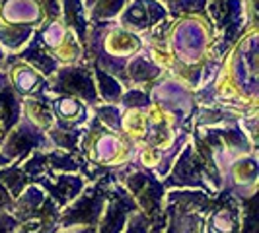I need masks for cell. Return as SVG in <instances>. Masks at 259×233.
I'll return each instance as SVG.
<instances>
[{
    "label": "cell",
    "mask_w": 259,
    "mask_h": 233,
    "mask_svg": "<svg viewBox=\"0 0 259 233\" xmlns=\"http://www.w3.org/2000/svg\"><path fill=\"white\" fill-rule=\"evenodd\" d=\"M121 185L135 198L139 210L148 218V221H156L164 216V196L166 187L162 179H158L150 169L139 165V161L123 175Z\"/></svg>",
    "instance_id": "cell-9"
},
{
    "label": "cell",
    "mask_w": 259,
    "mask_h": 233,
    "mask_svg": "<svg viewBox=\"0 0 259 233\" xmlns=\"http://www.w3.org/2000/svg\"><path fill=\"white\" fill-rule=\"evenodd\" d=\"M160 2H164V4H166V2H169V0H160Z\"/></svg>",
    "instance_id": "cell-41"
},
{
    "label": "cell",
    "mask_w": 259,
    "mask_h": 233,
    "mask_svg": "<svg viewBox=\"0 0 259 233\" xmlns=\"http://www.w3.org/2000/svg\"><path fill=\"white\" fill-rule=\"evenodd\" d=\"M242 227V200L224 191L212 198V208L205 216L203 233H240Z\"/></svg>",
    "instance_id": "cell-18"
},
{
    "label": "cell",
    "mask_w": 259,
    "mask_h": 233,
    "mask_svg": "<svg viewBox=\"0 0 259 233\" xmlns=\"http://www.w3.org/2000/svg\"><path fill=\"white\" fill-rule=\"evenodd\" d=\"M51 93H41L35 97L22 99V115L27 116L33 125H37L43 132L55 127V119L51 111Z\"/></svg>",
    "instance_id": "cell-26"
},
{
    "label": "cell",
    "mask_w": 259,
    "mask_h": 233,
    "mask_svg": "<svg viewBox=\"0 0 259 233\" xmlns=\"http://www.w3.org/2000/svg\"><path fill=\"white\" fill-rule=\"evenodd\" d=\"M164 76V68L156 63L154 59L148 54L146 45L144 51L135 54L127 63L125 76H123V88H150L158 78Z\"/></svg>",
    "instance_id": "cell-22"
},
{
    "label": "cell",
    "mask_w": 259,
    "mask_h": 233,
    "mask_svg": "<svg viewBox=\"0 0 259 233\" xmlns=\"http://www.w3.org/2000/svg\"><path fill=\"white\" fill-rule=\"evenodd\" d=\"M141 146L123 132H113L92 115L80 140V154L88 163V183L104 177L111 171L125 175L139 157ZM123 179V177H121Z\"/></svg>",
    "instance_id": "cell-1"
},
{
    "label": "cell",
    "mask_w": 259,
    "mask_h": 233,
    "mask_svg": "<svg viewBox=\"0 0 259 233\" xmlns=\"http://www.w3.org/2000/svg\"><path fill=\"white\" fill-rule=\"evenodd\" d=\"M180 130L174 129V123L164 111H160L156 105H152L146 113V123H144V132L139 146L148 148V150H164L174 142L176 134Z\"/></svg>",
    "instance_id": "cell-21"
},
{
    "label": "cell",
    "mask_w": 259,
    "mask_h": 233,
    "mask_svg": "<svg viewBox=\"0 0 259 233\" xmlns=\"http://www.w3.org/2000/svg\"><path fill=\"white\" fill-rule=\"evenodd\" d=\"M0 183L8 189L12 198H16L29 185V177L26 175V171L22 169L20 163H10L6 167H0Z\"/></svg>",
    "instance_id": "cell-31"
},
{
    "label": "cell",
    "mask_w": 259,
    "mask_h": 233,
    "mask_svg": "<svg viewBox=\"0 0 259 233\" xmlns=\"http://www.w3.org/2000/svg\"><path fill=\"white\" fill-rule=\"evenodd\" d=\"M61 22L76 35L80 45L84 47L90 31V20L84 0H61Z\"/></svg>",
    "instance_id": "cell-24"
},
{
    "label": "cell",
    "mask_w": 259,
    "mask_h": 233,
    "mask_svg": "<svg viewBox=\"0 0 259 233\" xmlns=\"http://www.w3.org/2000/svg\"><path fill=\"white\" fill-rule=\"evenodd\" d=\"M10 214L20 223L37 221V223H45V225H59L61 208L53 202L39 185L29 183L22 191V194L14 198Z\"/></svg>",
    "instance_id": "cell-13"
},
{
    "label": "cell",
    "mask_w": 259,
    "mask_h": 233,
    "mask_svg": "<svg viewBox=\"0 0 259 233\" xmlns=\"http://www.w3.org/2000/svg\"><path fill=\"white\" fill-rule=\"evenodd\" d=\"M61 18V0H0V47L18 52L35 29Z\"/></svg>",
    "instance_id": "cell-2"
},
{
    "label": "cell",
    "mask_w": 259,
    "mask_h": 233,
    "mask_svg": "<svg viewBox=\"0 0 259 233\" xmlns=\"http://www.w3.org/2000/svg\"><path fill=\"white\" fill-rule=\"evenodd\" d=\"M257 150L247 155L238 157L236 161L230 163V167L222 175V189L230 196L244 200L253 194H257Z\"/></svg>",
    "instance_id": "cell-16"
},
{
    "label": "cell",
    "mask_w": 259,
    "mask_h": 233,
    "mask_svg": "<svg viewBox=\"0 0 259 233\" xmlns=\"http://www.w3.org/2000/svg\"><path fill=\"white\" fill-rule=\"evenodd\" d=\"M12 204H14V198L12 194L8 193V189L0 183V210H12Z\"/></svg>",
    "instance_id": "cell-37"
},
{
    "label": "cell",
    "mask_w": 259,
    "mask_h": 233,
    "mask_svg": "<svg viewBox=\"0 0 259 233\" xmlns=\"http://www.w3.org/2000/svg\"><path fill=\"white\" fill-rule=\"evenodd\" d=\"M33 39L41 45L43 51H47L53 59H57L61 65H76L82 63L84 47L80 45L76 35L59 20L47 22L35 29Z\"/></svg>",
    "instance_id": "cell-12"
},
{
    "label": "cell",
    "mask_w": 259,
    "mask_h": 233,
    "mask_svg": "<svg viewBox=\"0 0 259 233\" xmlns=\"http://www.w3.org/2000/svg\"><path fill=\"white\" fill-rule=\"evenodd\" d=\"M51 111L55 127L65 130L84 129L92 119V107L72 95H51Z\"/></svg>",
    "instance_id": "cell-20"
},
{
    "label": "cell",
    "mask_w": 259,
    "mask_h": 233,
    "mask_svg": "<svg viewBox=\"0 0 259 233\" xmlns=\"http://www.w3.org/2000/svg\"><path fill=\"white\" fill-rule=\"evenodd\" d=\"M197 233H203V229H199V231H197Z\"/></svg>",
    "instance_id": "cell-42"
},
{
    "label": "cell",
    "mask_w": 259,
    "mask_h": 233,
    "mask_svg": "<svg viewBox=\"0 0 259 233\" xmlns=\"http://www.w3.org/2000/svg\"><path fill=\"white\" fill-rule=\"evenodd\" d=\"M129 0H84L86 14L90 24L98 22H113L123 12Z\"/></svg>",
    "instance_id": "cell-28"
},
{
    "label": "cell",
    "mask_w": 259,
    "mask_h": 233,
    "mask_svg": "<svg viewBox=\"0 0 259 233\" xmlns=\"http://www.w3.org/2000/svg\"><path fill=\"white\" fill-rule=\"evenodd\" d=\"M92 115L96 116L105 129L113 132H123V109L117 103H100L92 105Z\"/></svg>",
    "instance_id": "cell-30"
},
{
    "label": "cell",
    "mask_w": 259,
    "mask_h": 233,
    "mask_svg": "<svg viewBox=\"0 0 259 233\" xmlns=\"http://www.w3.org/2000/svg\"><path fill=\"white\" fill-rule=\"evenodd\" d=\"M148 93L152 103L171 119L174 129L191 132L195 111L199 107L195 99V90L187 88L180 80L168 74V76L158 78L148 88Z\"/></svg>",
    "instance_id": "cell-8"
},
{
    "label": "cell",
    "mask_w": 259,
    "mask_h": 233,
    "mask_svg": "<svg viewBox=\"0 0 259 233\" xmlns=\"http://www.w3.org/2000/svg\"><path fill=\"white\" fill-rule=\"evenodd\" d=\"M208 0H169L166 2V8L171 20L180 16H205L207 14Z\"/></svg>",
    "instance_id": "cell-33"
},
{
    "label": "cell",
    "mask_w": 259,
    "mask_h": 233,
    "mask_svg": "<svg viewBox=\"0 0 259 233\" xmlns=\"http://www.w3.org/2000/svg\"><path fill=\"white\" fill-rule=\"evenodd\" d=\"M18 227H20V221L8 210H0V233H16Z\"/></svg>",
    "instance_id": "cell-36"
},
{
    "label": "cell",
    "mask_w": 259,
    "mask_h": 233,
    "mask_svg": "<svg viewBox=\"0 0 259 233\" xmlns=\"http://www.w3.org/2000/svg\"><path fill=\"white\" fill-rule=\"evenodd\" d=\"M51 148L53 144L47 132H43L37 125H33L24 115L20 119V123L0 142V152L10 163H22L33 152H47Z\"/></svg>",
    "instance_id": "cell-11"
},
{
    "label": "cell",
    "mask_w": 259,
    "mask_h": 233,
    "mask_svg": "<svg viewBox=\"0 0 259 233\" xmlns=\"http://www.w3.org/2000/svg\"><path fill=\"white\" fill-rule=\"evenodd\" d=\"M14 54H16V59H20V61L27 63L29 66H33L39 74H43L45 78H51L63 66L57 59H53L49 52L43 51L41 45L33 37L27 41V45L24 49H20V51L14 52Z\"/></svg>",
    "instance_id": "cell-25"
},
{
    "label": "cell",
    "mask_w": 259,
    "mask_h": 233,
    "mask_svg": "<svg viewBox=\"0 0 259 233\" xmlns=\"http://www.w3.org/2000/svg\"><path fill=\"white\" fill-rule=\"evenodd\" d=\"M49 93L51 95H72L90 107L100 103V95L96 90L90 63L61 66L49 78Z\"/></svg>",
    "instance_id": "cell-10"
},
{
    "label": "cell",
    "mask_w": 259,
    "mask_h": 233,
    "mask_svg": "<svg viewBox=\"0 0 259 233\" xmlns=\"http://www.w3.org/2000/svg\"><path fill=\"white\" fill-rule=\"evenodd\" d=\"M189 140L197 154L221 179L232 161L257 150V144L249 140L240 127V121L222 127H193Z\"/></svg>",
    "instance_id": "cell-3"
},
{
    "label": "cell",
    "mask_w": 259,
    "mask_h": 233,
    "mask_svg": "<svg viewBox=\"0 0 259 233\" xmlns=\"http://www.w3.org/2000/svg\"><path fill=\"white\" fill-rule=\"evenodd\" d=\"M212 41H214V31L208 14L180 16L171 20L166 33V49L169 54L168 66L203 65L208 59Z\"/></svg>",
    "instance_id": "cell-4"
},
{
    "label": "cell",
    "mask_w": 259,
    "mask_h": 233,
    "mask_svg": "<svg viewBox=\"0 0 259 233\" xmlns=\"http://www.w3.org/2000/svg\"><path fill=\"white\" fill-rule=\"evenodd\" d=\"M82 134H84V129L65 130V129L53 127L51 130H47V136H49V140H51L53 148L68 152V154H74V155L80 154V140H82Z\"/></svg>",
    "instance_id": "cell-29"
},
{
    "label": "cell",
    "mask_w": 259,
    "mask_h": 233,
    "mask_svg": "<svg viewBox=\"0 0 259 233\" xmlns=\"http://www.w3.org/2000/svg\"><path fill=\"white\" fill-rule=\"evenodd\" d=\"M148 231H150V221H148V218L144 216L141 210H137L131 216L127 225H125V229H123V233H148Z\"/></svg>",
    "instance_id": "cell-34"
},
{
    "label": "cell",
    "mask_w": 259,
    "mask_h": 233,
    "mask_svg": "<svg viewBox=\"0 0 259 233\" xmlns=\"http://www.w3.org/2000/svg\"><path fill=\"white\" fill-rule=\"evenodd\" d=\"M139 210L135 198L121 183H111L107 189V200L102 218L98 221V233H123L129 218Z\"/></svg>",
    "instance_id": "cell-14"
},
{
    "label": "cell",
    "mask_w": 259,
    "mask_h": 233,
    "mask_svg": "<svg viewBox=\"0 0 259 233\" xmlns=\"http://www.w3.org/2000/svg\"><path fill=\"white\" fill-rule=\"evenodd\" d=\"M0 70H6L12 90L18 93L20 99L35 97L41 93H49V78L39 74L33 66L16 59L14 52H8L4 59V65Z\"/></svg>",
    "instance_id": "cell-17"
},
{
    "label": "cell",
    "mask_w": 259,
    "mask_h": 233,
    "mask_svg": "<svg viewBox=\"0 0 259 233\" xmlns=\"http://www.w3.org/2000/svg\"><path fill=\"white\" fill-rule=\"evenodd\" d=\"M6 165H10V161H8V159L2 155V152H0V167H6Z\"/></svg>",
    "instance_id": "cell-39"
},
{
    "label": "cell",
    "mask_w": 259,
    "mask_h": 233,
    "mask_svg": "<svg viewBox=\"0 0 259 233\" xmlns=\"http://www.w3.org/2000/svg\"><path fill=\"white\" fill-rule=\"evenodd\" d=\"M92 65V72H94V82H96V90L100 95V101L104 103H119L121 95H123V84L117 80L115 76H111L109 72H105L104 68H100L98 65Z\"/></svg>",
    "instance_id": "cell-27"
},
{
    "label": "cell",
    "mask_w": 259,
    "mask_h": 233,
    "mask_svg": "<svg viewBox=\"0 0 259 233\" xmlns=\"http://www.w3.org/2000/svg\"><path fill=\"white\" fill-rule=\"evenodd\" d=\"M31 183L39 185L61 210L66 204H70L78 194L82 193V189L88 185V181L80 173H55L51 177L39 175L35 179H31Z\"/></svg>",
    "instance_id": "cell-19"
},
{
    "label": "cell",
    "mask_w": 259,
    "mask_h": 233,
    "mask_svg": "<svg viewBox=\"0 0 259 233\" xmlns=\"http://www.w3.org/2000/svg\"><path fill=\"white\" fill-rule=\"evenodd\" d=\"M57 233H98L96 227H86V225H78V227H68V229H59Z\"/></svg>",
    "instance_id": "cell-38"
},
{
    "label": "cell",
    "mask_w": 259,
    "mask_h": 233,
    "mask_svg": "<svg viewBox=\"0 0 259 233\" xmlns=\"http://www.w3.org/2000/svg\"><path fill=\"white\" fill-rule=\"evenodd\" d=\"M61 229L59 225H45V223H37V221H27V223H20L16 233H57Z\"/></svg>",
    "instance_id": "cell-35"
},
{
    "label": "cell",
    "mask_w": 259,
    "mask_h": 233,
    "mask_svg": "<svg viewBox=\"0 0 259 233\" xmlns=\"http://www.w3.org/2000/svg\"><path fill=\"white\" fill-rule=\"evenodd\" d=\"M22 119V99L12 90L6 70H0V142Z\"/></svg>",
    "instance_id": "cell-23"
},
{
    "label": "cell",
    "mask_w": 259,
    "mask_h": 233,
    "mask_svg": "<svg viewBox=\"0 0 259 233\" xmlns=\"http://www.w3.org/2000/svg\"><path fill=\"white\" fill-rule=\"evenodd\" d=\"M119 107L123 111L127 109H139V111H148L152 107V99H150V93L146 88H127L123 91L121 99H119Z\"/></svg>",
    "instance_id": "cell-32"
},
{
    "label": "cell",
    "mask_w": 259,
    "mask_h": 233,
    "mask_svg": "<svg viewBox=\"0 0 259 233\" xmlns=\"http://www.w3.org/2000/svg\"><path fill=\"white\" fill-rule=\"evenodd\" d=\"M207 14L214 31L208 56L217 61H224L234 45L255 29V12L247 8L246 0H208Z\"/></svg>",
    "instance_id": "cell-5"
},
{
    "label": "cell",
    "mask_w": 259,
    "mask_h": 233,
    "mask_svg": "<svg viewBox=\"0 0 259 233\" xmlns=\"http://www.w3.org/2000/svg\"><path fill=\"white\" fill-rule=\"evenodd\" d=\"M6 54H8V52H6L4 49H2V47H0V68H2V65H4V59H6Z\"/></svg>",
    "instance_id": "cell-40"
},
{
    "label": "cell",
    "mask_w": 259,
    "mask_h": 233,
    "mask_svg": "<svg viewBox=\"0 0 259 233\" xmlns=\"http://www.w3.org/2000/svg\"><path fill=\"white\" fill-rule=\"evenodd\" d=\"M168 18V8L160 0H129L123 12L119 14L117 24L133 33L146 35Z\"/></svg>",
    "instance_id": "cell-15"
},
{
    "label": "cell",
    "mask_w": 259,
    "mask_h": 233,
    "mask_svg": "<svg viewBox=\"0 0 259 233\" xmlns=\"http://www.w3.org/2000/svg\"><path fill=\"white\" fill-rule=\"evenodd\" d=\"M121 173L111 171L104 177L88 183L82 193L76 198L66 204L61 210V218H59V227L68 229V227H78V225H86V227H96L98 221L104 214L105 200H107V189L111 183H121Z\"/></svg>",
    "instance_id": "cell-6"
},
{
    "label": "cell",
    "mask_w": 259,
    "mask_h": 233,
    "mask_svg": "<svg viewBox=\"0 0 259 233\" xmlns=\"http://www.w3.org/2000/svg\"><path fill=\"white\" fill-rule=\"evenodd\" d=\"M166 191L169 189H199L214 196L222 189V179L197 154L191 140L182 148L168 175L162 179Z\"/></svg>",
    "instance_id": "cell-7"
}]
</instances>
